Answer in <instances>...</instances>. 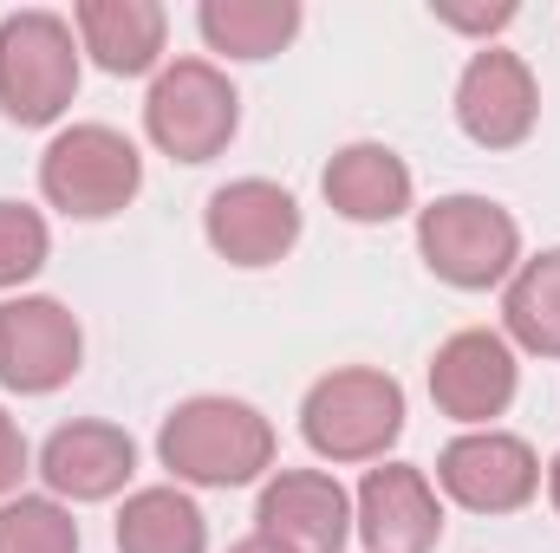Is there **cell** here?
Returning <instances> with one entry per match:
<instances>
[{
	"instance_id": "10",
	"label": "cell",
	"mask_w": 560,
	"mask_h": 553,
	"mask_svg": "<svg viewBox=\"0 0 560 553\" xmlns=\"http://www.w3.org/2000/svg\"><path fill=\"white\" fill-rule=\"evenodd\" d=\"M535 118H541V85H535L528 59L509 52V46L469 52L463 79H456V125H463V138L482 143V150H515V143L535 138Z\"/></svg>"
},
{
	"instance_id": "14",
	"label": "cell",
	"mask_w": 560,
	"mask_h": 553,
	"mask_svg": "<svg viewBox=\"0 0 560 553\" xmlns=\"http://www.w3.org/2000/svg\"><path fill=\"white\" fill-rule=\"evenodd\" d=\"M131 475H138V443H131V430H118L105 416L59 423L39 443V482L52 502H112Z\"/></svg>"
},
{
	"instance_id": "2",
	"label": "cell",
	"mask_w": 560,
	"mask_h": 553,
	"mask_svg": "<svg viewBox=\"0 0 560 553\" xmlns=\"http://www.w3.org/2000/svg\"><path fill=\"white\" fill-rule=\"evenodd\" d=\"M300 436L326 462H385L405 436V385L378 365H339L300 398Z\"/></svg>"
},
{
	"instance_id": "25",
	"label": "cell",
	"mask_w": 560,
	"mask_h": 553,
	"mask_svg": "<svg viewBox=\"0 0 560 553\" xmlns=\"http://www.w3.org/2000/svg\"><path fill=\"white\" fill-rule=\"evenodd\" d=\"M548 502H555V508H560V456H555V462H548Z\"/></svg>"
},
{
	"instance_id": "19",
	"label": "cell",
	"mask_w": 560,
	"mask_h": 553,
	"mask_svg": "<svg viewBox=\"0 0 560 553\" xmlns=\"http://www.w3.org/2000/svg\"><path fill=\"white\" fill-rule=\"evenodd\" d=\"M502 339L535 358H560V248L522 261L502 286Z\"/></svg>"
},
{
	"instance_id": "7",
	"label": "cell",
	"mask_w": 560,
	"mask_h": 553,
	"mask_svg": "<svg viewBox=\"0 0 560 553\" xmlns=\"http://www.w3.org/2000/svg\"><path fill=\"white\" fill-rule=\"evenodd\" d=\"M436 489L469 515H515L541 495V456L509 430H463L436 456Z\"/></svg>"
},
{
	"instance_id": "13",
	"label": "cell",
	"mask_w": 560,
	"mask_h": 553,
	"mask_svg": "<svg viewBox=\"0 0 560 553\" xmlns=\"http://www.w3.org/2000/svg\"><path fill=\"white\" fill-rule=\"evenodd\" d=\"M255 534L287 553H346L352 541V495L326 469H275L255 502Z\"/></svg>"
},
{
	"instance_id": "4",
	"label": "cell",
	"mask_w": 560,
	"mask_h": 553,
	"mask_svg": "<svg viewBox=\"0 0 560 553\" xmlns=\"http://www.w3.org/2000/svg\"><path fill=\"white\" fill-rule=\"evenodd\" d=\"M79 98V33L72 20L26 7L0 20V111L26 131L59 125Z\"/></svg>"
},
{
	"instance_id": "20",
	"label": "cell",
	"mask_w": 560,
	"mask_h": 553,
	"mask_svg": "<svg viewBox=\"0 0 560 553\" xmlns=\"http://www.w3.org/2000/svg\"><path fill=\"white\" fill-rule=\"evenodd\" d=\"M0 553H79V521L52 495H7L0 502Z\"/></svg>"
},
{
	"instance_id": "11",
	"label": "cell",
	"mask_w": 560,
	"mask_h": 553,
	"mask_svg": "<svg viewBox=\"0 0 560 553\" xmlns=\"http://www.w3.org/2000/svg\"><path fill=\"white\" fill-rule=\"evenodd\" d=\"M202 235L229 268H275L300 242V202L268 176L222 183L202 209Z\"/></svg>"
},
{
	"instance_id": "3",
	"label": "cell",
	"mask_w": 560,
	"mask_h": 553,
	"mask_svg": "<svg viewBox=\"0 0 560 553\" xmlns=\"http://www.w3.org/2000/svg\"><path fill=\"white\" fill-rule=\"evenodd\" d=\"M418 255L443 286L489 293L522 268V222L489 196H436L418 215Z\"/></svg>"
},
{
	"instance_id": "23",
	"label": "cell",
	"mask_w": 560,
	"mask_h": 553,
	"mask_svg": "<svg viewBox=\"0 0 560 553\" xmlns=\"http://www.w3.org/2000/svg\"><path fill=\"white\" fill-rule=\"evenodd\" d=\"M26 462H33V449H26L20 423L0 411V502H7V495H20V475H26Z\"/></svg>"
},
{
	"instance_id": "1",
	"label": "cell",
	"mask_w": 560,
	"mask_h": 553,
	"mask_svg": "<svg viewBox=\"0 0 560 553\" xmlns=\"http://www.w3.org/2000/svg\"><path fill=\"white\" fill-rule=\"evenodd\" d=\"M156 462L176 489H248L275 469V423L248 398H183L156 430Z\"/></svg>"
},
{
	"instance_id": "17",
	"label": "cell",
	"mask_w": 560,
	"mask_h": 553,
	"mask_svg": "<svg viewBox=\"0 0 560 553\" xmlns=\"http://www.w3.org/2000/svg\"><path fill=\"white\" fill-rule=\"evenodd\" d=\"M118 553H209V521L189 489H131L118 508Z\"/></svg>"
},
{
	"instance_id": "8",
	"label": "cell",
	"mask_w": 560,
	"mask_h": 553,
	"mask_svg": "<svg viewBox=\"0 0 560 553\" xmlns=\"http://www.w3.org/2000/svg\"><path fill=\"white\" fill-rule=\"evenodd\" d=\"M515 385H522L515 345L489 326L450 332L430 358V404L463 430H495V416L515 404Z\"/></svg>"
},
{
	"instance_id": "16",
	"label": "cell",
	"mask_w": 560,
	"mask_h": 553,
	"mask_svg": "<svg viewBox=\"0 0 560 553\" xmlns=\"http://www.w3.org/2000/svg\"><path fill=\"white\" fill-rule=\"evenodd\" d=\"M72 33L79 52H92V66H105L112 79H143L163 66L170 13L156 0H79Z\"/></svg>"
},
{
	"instance_id": "12",
	"label": "cell",
	"mask_w": 560,
	"mask_h": 553,
	"mask_svg": "<svg viewBox=\"0 0 560 553\" xmlns=\"http://www.w3.org/2000/svg\"><path fill=\"white\" fill-rule=\"evenodd\" d=\"M352 534L365 553H430L443 541V502L436 482L418 462H378L365 469L359 495H352Z\"/></svg>"
},
{
	"instance_id": "6",
	"label": "cell",
	"mask_w": 560,
	"mask_h": 553,
	"mask_svg": "<svg viewBox=\"0 0 560 553\" xmlns=\"http://www.w3.org/2000/svg\"><path fill=\"white\" fill-rule=\"evenodd\" d=\"M242 125V98L229 85L222 66L209 59H170L156 79H150V98H143V131L163 156L176 163H209L222 156L229 138Z\"/></svg>"
},
{
	"instance_id": "18",
	"label": "cell",
	"mask_w": 560,
	"mask_h": 553,
	"mask_svg": "<svg viewBox=\"0 0 560 553\" xmlns=\"http://www.w3.org/2000/svg\"><path fill=\"white\" fill-rule=\"evenodd\" d=\"M196 26L222 59H275L300 33V0H202Z\"/></svg>"
},
{
	"instance_id": "5",
	"label": "cell",
	"mask_w": 560,
	"mask_h": 553,
	"mask_svg": "<svg viewBox=\"0 0 560 553\" xmlns=\"http://www.w3.org/2000/svg\"><path fill=\"white\" fill-rule=\"evenodd\" d=\"M143 189V156L138 143L112 125H66L39 156V196L72 215V222H105L131 209Z\"/></svg>"
},
{
	"instance_id": "22",
	"label": "cell",
	"mask_w": 560,
	"mask_h": 553,
	"mask_svg": "<svg viewBox=\"0 0 560 553\" xmlns=\"http://www.w3.org/2000/svg\"><path fill=\"white\" fill-rule=\"evenodd\" d=\"M430 13H436V26H450V33H469V39H489V33H502V26H515V0H430Z\"/></svg>"
},
{
	"instance_id": "9",
	"label": "cell",
	"mask_w": 560,
	"mask_h": 553,
	"mask_svg": "<svg viewBox=\"0 0 560 553\" xmlns=\"http://www.w3.org/2000/svg\"><path fill=\"white\" fill-rule=\"evenodd\" d=\"M79 358H85V332L59 299H46V293L0 299V385L7 391L46 398V391L72 385Z\"/></svg>"
},
{
	"instance_id": "15",
	"label": "cell",
	"mask_w": 560,
	"mask_h": 553,
	"mask_svg": "<svg viewBox=\"0 0 560 553\" xmlns=\"http://www.w3.org/2000/svg\"><path fill=\"white\" fill-rule=\"evenodd\" d=\"M319 189H326L332 215H346L359 228H378V222L411 215V196H418L411 163L392 143H346V150H332Z\"/></svg>"
},
{
	"instance_id": "24",
	"label": "cell",
	"mask_w": 560,
	"mask_h": 553,
	"mask_svg": "<svg viewBox=\"0 0 560 553\" xmlns=\"http://www.w3.org/2000/svg\"><path fill=\"white\" fill-rule=\"evenodd\" d=\"M229 553H287L280 541H268V534H248V541H235Z\"/></svg>"
},
{
	"instance_id": "21",
	"label": "cell",
	"mask_w": 560,
	"mask_h": 553,
	"mask_svg": "<svg viewBox=\"0 0 560 553\" xmlns=\"http://www.w3.org/2000/svg\"><path fill=\"white\" fill-rule=\"evenodd\" d=\"M46 255H52L46 215L26 209V202H0V293L26 286V280L46 268Z\"/></svg>"
}]
</instances>
